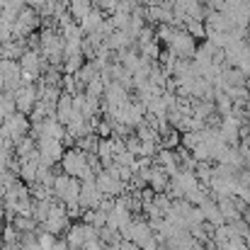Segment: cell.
<instances>
[{"label": "cell", "instance_id": "cell-1", "mask_svg": "<svg viewBox=\"0 0 250 250\" xmlns=\"http://www.w3.org/2000/svg\"><path fill=\"white\" fill-rule=\"evenodd\" d=\"M27 131H29V119H27V114H22V112H15V114H10L7 119L0 122V136H2L5 141H10L12 146H15L20 139H24Z\"/></svg>", "mask_w": 250, "mask_h": 250}, {"label": "cell", "instance_id": "cell-2", "mask_svg": "<svg viewBox=\"0 0 250 250\" xmlns=\"http://www.w3.org/2000/svg\"><path fill=\"white\" fill-rule=\"evenodd\" d=\"M17 63H20V71H22V83H34L44 73V59H42L39 51L24 49L22 56L17 59Z\"/></svg>", "mask_w": 250, "mask_h": 250}, {"label": "cell", "instance_id": "cell-3", "mask_svg": "<svg viewBox=\"0 0 250 250\" xmlns=\"http://www.w3.org/2000/svg\"><path fill=\"white\" fill-rule=\"evenodd\" d=\"M39 27V12L32 5H24L20 10V15L12 22V39H24L27 34H32Z\"/></svg>", "mask_w": 250, "mask_h": 250}, {"label": "cell", "instance_id": "cell-4", "mask_svg": "<svg viewBox=\"0 0 250 250\" xmlns=\"http://www.w3.org/2000/svg\"><path fill=\"white\" fill-rule=\"evenodd\" d=\"M167 49L177 56V59H192L194 51H197V39L185 29V27H177L172 39L167 42Z\"/></svg>", "mask_w": 250, "mask_h": 250}, {"label": "cell", "instance_id": "cell-5", "mask_svg": "<svg viewBox=\"0 0 250 250\" xmlns=\"http://www.w3.org/2000/svg\"><path fill=\"white\" fill-rule=\"evenodd\" d=\"M44 229L54 236L63 233L68 229V211L63 207V202H51V209H49V216L44 221Z\"/></svg>", "mask_w": 250, "mask_h": 250}, {"label": "cell", "instance_id": "cell-6", "mask_svg": "<svg viewBox=\"0 0 250 250\" xmlns=\"http://www.w3.org/2000/svg\"><path fill=\"white\" fill-rule=\"evenodd\" d=\"M102 202H104V194L97 189L95 177L81 180V192H78V204H81V209H97Z\"/></svg>", "mask_w": 250, "mask_h": 250}, {"label": "cell", "instance_id": "cell-7", "mask_svg": "<svg viewBox=\"0 0 250 250\" xmlns=\"http://www.w3.org/2000/svg\"><path fill=\"white\" fill-rule=\"evenodd\" d=\"M37 153H39L42 166H54L63 156V144L59 139H39L37 141Z\"/></svg>", "mask_w": 250, "mask_h": 250}, {"label": "cell", "instance_id": "cell-8", "mask_svg": "<svg viewBox=\"0 0 250 250\" xmlns=\"http://www.w3.org/2000/svg\"><path fill=\"white\" fill-rule=\"evenodd\" d=\"M0 76L5 83V92H15L22 85V71L15 59H0Z\"/></svg>", "mask_w": 250, "mask_h": 250}, {"label": "cell", "instance_id": "cell-9", "mask_svg": "<svg viewBox=\"0 0 250 250\" xmlns=\"http://www.w3.org/2000/svg\"><path fill=\"white\" fill-rule=\"evenodd\" d=\"M12 97H15V107H17V112L29 114L32 107H34V102H37V85L34 83H22L15 92H12Z\"/></svg>", "mask_w": 250, "mask_h": 250}, {"label": "cell", "instance_id": "cell-10", "mask_svg": "<svg viewBox=\"0 0 250 250\" xmlns=\"http://www.w3.org/2000/svg\"><path fill=\"white\" fill-rule=\"evenodd\" d=\"M78 109L73 107V95L71 92H63L61 90V95H59V102H56V109H54V117L66 126L71 119H73V114H76Z\"/></svg>", "mask_w": 250, "mask_h": 250}, {"label": "cell", "instance_id": "cell-11", "mask_svg": "<svg viewBox=\"0 0 250 250\" xmlns=\"http://www.w3.org/2000/svg\"><path fill=\"white\" fill-rule=\"evenodd\" d=\"M199 207V211H202V216H204V221H209L211 226H221V224H226L224 221V216H221V211H219V204H216V199H204L202 204H197Z\"/></svg>", "mask_w": 250, "mask_h": 250}, {"label": "cell", "instance_id": "cell-12", "mask_svg": "<svg viewBox=\"0 0 250 250\" xmlns=\"http://www.w3.org/2000/svg\"><path fill=\"white\" fill-rule=\"evenodd\" d=\"M102 22H104V17H102V12L100 10H90L87 15H85L83 20L78 22L81 24V29H83V34H92V32H100V27H102Z\"/></svg>", "mask_w": 250, "mask_h": 250}, {"label": "cell", "instance_id": "cell-13", "mask_svg": "<svg viewBox=\"0 0 250 250\" xmlns=\"http://www.w3.org/2000/svg\"><path fill=\"white\" fill-rule=\"evenodd\" d=\"M167 180H170V177L166 175V170H163V167H158V166L151 167V175H148V187H151L156 194H158V192H166V189H167Z\"/></svg>", "mask_w": 250, "mask_h": 250}, {"label": "cell", "instance_id": "cell-14", "mask_svg": "<svg viewBox=\"0 0 250 250\" xmlns=\"http://www.w3.org/2000/svg\"><path fill=\"white\" fill-rule=\"evenodd\" d=\"M68 250H83V243H85V224H78V226H71L68 229Z\"/></svg>", "mask_w": 250, "mask_h": 250}, {"label": "cell", "instance_id": "cell-15", "mask_svg": "<svg viewBox=\"0 0 250 250\" xmlns=\"http://www.w3.org/2000/svg\"><path fill=\"white\" fill-rule=\"evenodd\" d=\"M182 27H185V29H187L194 39H202V37L207 34V27H204V22H202V20H189V17H187Z\"/></svg>", "mask_w": 250, "mask_h": 250}, {"label": "cell", "instance_id": "cell-16", "mask_svg": "<svg viewBox=\"0 0 250 250\" xmlns=\"http://www.w3.org/2000/svg\"><path fill=\"white\" fill-rule=\"evenodd\" d=\"M37 241H39V248L42 250H51L54 248V243H56V236H54V233H49V231H44V233H39V236H37Z\"/></svg>", "mask_w": 250, "mask_h": 250}, {"label": "cell", "instance_id": "cell-17", "mask_svg": "<svg viewBox=\"0 0 250 250\" xmlns=\"http://www.w3.org/2000/svg\"><path fill=\"white\" fill-rule=\"evenodd\" d=\"M119 2L122 0H95V5H97L100 12H114L119 7Z\"/></svg>", "mask_w": 250, "mask_h": 250}, {"label": "cell", "instance_id": "cell-18", "mask_svg": "<svg viewBox=\"0 0 250 250\" xmlns=\"http://www.w3.org/2000/svg\"><path fill=\"white\" fill-rule=\"evenodd\" d=\"M144 5H158V2H163V0H141Z\"/></svg>", "mask_w": 250, "mask_h": 250}, {"label": "cell", "instance_id": "cell-19", "mask_svg": "<svg viewBox=\"0 0 250 250\" xmlns=\"http://www.w3.org/2000/svg\"><path fill=\"white\" fill-rule=\"evenodd\" d=\"M0 243H2V226H0Z\"/></svg>", "mask_w": 250, "mask_h": 250}]
</instances>
